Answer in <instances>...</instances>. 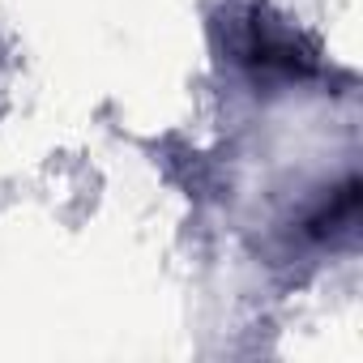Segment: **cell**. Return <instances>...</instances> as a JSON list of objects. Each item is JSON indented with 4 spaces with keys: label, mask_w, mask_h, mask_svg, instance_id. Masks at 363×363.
Wrapping results in <instances>:
<instances>
[{
    "label": "cell",
    "mask_w": 363,
    "mask_h": 363,
    "mask_svg": "<svg viewBox=\"0 0 363 363\" xmlns=\"http://www.w3.org/2000/svg\"><path fill=\"white\" fill-rule=\"evenodd\" d=\"M354 218H359V184H346V189H337V193L320 206V214H316L308 227H312V235L329 240V235H337V231H350Z\"/></svg>",
    "instance_id": "obj_1"
}]
</instances>
